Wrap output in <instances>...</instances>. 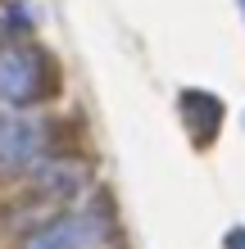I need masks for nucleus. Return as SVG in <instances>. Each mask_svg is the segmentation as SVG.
I'll use <instances>...</instances> for the list:
<instances>
[{"label": "nucleus", "mask_w": 245, "mask_h": 249, "mask_svg": "<svg viewBox=\"0 0 245 249\" xmlns=\"http://www.w3.org/2000/svg\"><path fill=\"white\" fill-rule=\"evenodd\" d=\"M59 95V72L55 59L37 41H5L0 46V100H9L14 109H32Z\"/></svg>", "instance_id": "1"}, {"label": "nucleus", "mask_w": 245, "mask_h": 249, "mask_svg": "<svg viewBox=\"0 0 245 249\" xmlns=\"http://www.w3.org/2000/svg\"><path fill=\"white\" fill-rule=\"evenodd\" d=\"M46 159V131L27 113H0V177H23Z\"/></svg>", "instance_id": "2"}, {"label": "nucleus", "mask_w": 245, "mask_h": 249, "mask_svg": "<svg viewBox=\"0 0 245 249\" xmlns=\"http://www.w3.org/2000/svg\"><path fill=\"white\" fill-rule=\"evenodd\" d=\"M86 163H77V159H41V163L32 168V186L37 195L46 199H73L77 190L86 186Z\"/></svg>", "instance_id": "3"}, {"label": "nucleus", "mask_w": 245, "mask_h": 249, "mask_svg": "<svg viewBox=\"0 0 245 249\" xmlns=\"http://www.w3.org/2000/svg\"><path fill=\"white\" fill-rule=\"evenodd\" d=\"M82 245H86V236H82L77 213H55L19 240V249H82Z\"/></svg>", "instance_id": "4"}, {"label": "nucleus", "mask_w": 245, "mask_h": 249, "mask_svg": "<svg viewBox=\"0 0 245 249\" xmlns=\"http://www.w3.org/2000/svg\"><path fill=\"white\" fill-rule=\"evenodd\" d=\"M182 118L191 127V141L209 145L223 127V100L209 91H182Z\"/></svg>", "instance_id": "5"}, {"label": "nucleus", "mask_w": 245, "mask_h": 249, "mask_svg": "<svg viewBox=\"0 0 245 249\" xmlns=\"http://www.w3.org/2000/svg\"><path fill=\"white\" fill-rule=\"evenodd\" d=\"M223 249H245V227H232V231H227Z\"/></svg>", "instance_id": "6"}, {"label": "nucleus", "mask_w": 245, "mask_h": 249, "mask_svg": "<svg viewBox=\"0 0 245 249\" xmlns=\"http://www.w3.org/2000/svg\"><path fill=\"white\" fill-rule=\"evenodd\" d=\"M241 14H245V0H241Z\"/></svg>", "instance_id": "7"}]
</instances>
